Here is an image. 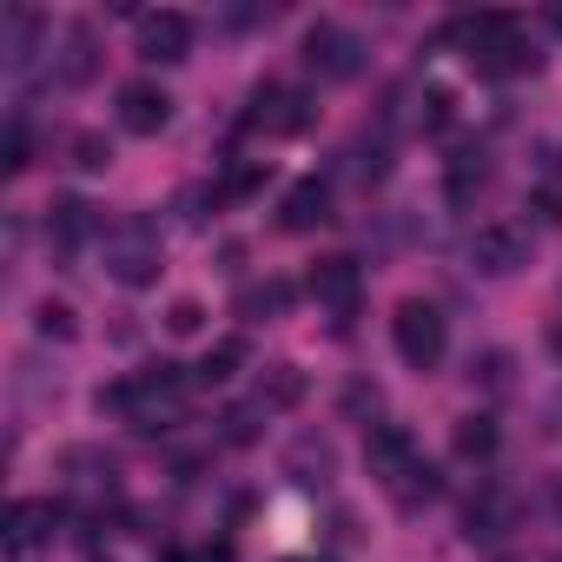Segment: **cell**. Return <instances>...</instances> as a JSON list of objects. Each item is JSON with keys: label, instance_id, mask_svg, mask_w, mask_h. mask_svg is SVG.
Here are the masks:
<instances>
[{"label": "cell", "instance_id": "obj_25", "mask_svg": "<svg viewBox=\"0 0 562 562\" xmlns=\"http://www.w3.org/2000/svg\"><path fill=\"white\" fill-rule=\"evenodd\" d=\"M0 166H8V172H21V166H27V126H21V120L8 126V159H0Z\"/></svg>", "mask_w": 562, "mask_h": 562}, {"label": "cell", "instance_id": "obj_22", "mask_svg": "<svg viewBox=\"0 0 562 562\" xmlns=\"http://www.w3.org/2000/svg\"><path fill=\"white\" fill-rule=\"evenodd\" d=\"M476 186H483V153H457V166H450V205H463Z\"/></svg>", "mask_w": 562, "mask_h": 562}, {"label": "cell", "instance_id": "obj_28", "mask_svg": "<svg viewBox=\"0 0 562 562\" xmlns=\"http://www.w3.org/2000/svg\"><path fill=\"white\" fill-rule=\"evenodd\" d=\"M555 509H562V496H555Z\"/></svg>", "mask_w": 562, "mask_h": 562}, {"label": "cell", "instance_id": "obj_23", "mask_svg": "<svg viewBox=\"0 0 562 562\" xmlns=\"http://www.w3.org/2000/svg\"><path fill=\"white\" fill-rule=\"evenodd\" d=\"M106 159H113V146H106L100 133H80V139H74V166H87V172H100Z\"/></svg>", "mask_w": 562, "mask_h": 562}, {"label": "cell", "instance_id": "obj_12", "mask_svg": "<svg viewBox=\"0 0 562 562\" xmlns=\"http://www.w3.org/2000/svg\"><path fill=\"white\" fill-rule=\"evenodd\" d=\"M166 120H172V100H166L153 80H126V87H120V126H126V133L153 139V133H166Z\"/></svg>", "mask_w": 562, "mask_h": 562}, {"label": "cell", "instance_id": "obj_8", "mask_svg": "<svg viewBox=\"0 0 562 562\" xmlns=\"http://www.w3.org/2000/svg\"><path fill=\"white\" fill-rule=\"evenodd\" d=\"M312 299L345 325V318H358V299H364V271L351 265V258H318L312 265Z\"/></svg>", "mask_w": 562, "mask_h": 562}, {"label": "cell", "instance_id": "obj_15", "mask_svg": "<svg viewBox=\"0 0 562 562\" xmlns=\"http://www.w3.org/2000/svg\"><path fill=\"white\" fill-rule=\"evenodd\" d=\"M47 232H54L60 245H87V238L100 232V212H93L87 199H54V212H47Z\"/></svg>", "mask_w": 562, "mask_h": 562}, {"label": "cell", "instance_id": "obj_3", "mask_svg": "<svg viewBox=\"0 0 562 562\" xmlns=\"http://www.w3.org/2000/svg\"><path fill=\"white\" fill-rule=\"evenodd\" d=\"M391 345H397V358H404L411 371H437V358H443V345H450V325H443L437 305L404 299L397 318H391Z\"/></svg>", "mask_w": 562, "mask_h": 562}, {"label": "cell", "instance_id": "obj_17", "mask_svg": "<svg viewBox=\"0 0 562 562\" xmlns=\"http://www.w3.org/2000/svg\"><path fill=\"white\" fill-rule=\"evenodd\" d=\"M93 67H100V60H93V27L74 21V27H67V54H60V80L80 87V80H93Z\"/></svg>", "mask_w": 562, "mask_h": 562}, {"label": "cell", "instance_id": "obj_21", "mask_svg": "<svg viewBox=\"0 0 562 562\" xmlns=\"http://www.w3.org/2000/svg\"><path fill=\"white\" fill-rule=\"evenodd\" d=\"M457 457H470V463L496 457V424H490V417H463V424H457Z\"/></svg>", "mask_w": 562, "mask_h": 562}, {"label": "cell", "instance_id": "obj_6", "mask_svg": "<svg viewBox=\"0 0 562 562\" xmlns=\"http://www.w3.org/2000/svg\"><path fill=\"white\" fill-rule=\"evenodd\" d=\"M529 251H536V238H529V225H516V218H496V225H483V232L470 238V258H476V271H490V278L522 271Z\"/></svg>", "mask_w": 562, "mask_h": 562}, {"label": "cell", "instance_id": "obj_18", "mask_svg": "<svg viewBox=\"0 0 562 562\" xmlns=\"http://www.w3.org/2000/svg\"><path fill=\"white\" fill-rule=\"evenodd\" d=\"M238 364H245V338H218V345L192 364V384H225V378H238Z\"/></svg>", "mask_w": 562, "mask_h": 562}, {"label": "cell", "instance_id": "obj_27", "mask_svg": "<svg viewBox=\"0 0 562 562\" xmlns=\"http://www.w3.org/2000/svg\"><path fill=\"white\" fill-rule=\"evenodd\" d=\"M285 562H325V555H285Z\"/></svg>", "mask_w": 562, "mask_h": 562}, {"label": "cell", "instance_id": "obj_5", "mask_svg": "<svg viewBox=\"0 0 562 562\" xmlns=\"http://www.w3.org/2000/svg\"><path fill=\"white\" fill-rule=\"evenodd\" d=\"M305 67H312L318 80H351V74L364 67V41H358L351 27H338V21H318V27L305 34Z\"/></svg>", "mask_w": 562, "mask_h": 562}, {"label": "cell", "instance_id": "obj_19", "mask_svg": "<svg viewBox=\"0 0 562 562\" xmlns=\"http://www.w3.org/2000/svg\"><path fill=\"white\" fill-rule=\"evenodd\" d=\"M285 305H292V285H285V278H265V285H251L238 299V318H278Z\"/></svg>", "mask_w": 562, "mask_h": 562}, {"label": "cell", "instance_id": "obj_16", "mask_svg": "<svg viewBox=\"0 0 562 562\" xmlns=\"http://www.w3.org/2000/svg\"><path fill=\"white\" fill-rule=\"evenodd\" d=\"M299 397H305V378H299L292 364H271V371L258 378V397H251V404H258V411H292Z\"/></svg>", "mask_w": 562, "mask_h": 562}, {"label": "cell", "instance_id": "obj_24", "mask_svg": "<svg viewBox=\"0 0 562 562\" xmlns=\"http://www.w3.org/2000/svg\"><path fill=\"white\" fill-rule=\"evenodd\" d=\"M41 331L47 338H74V312L67 305H41Z\"/></svg>", "mask_w": 562, "mask_h": 562}, {"label": "cell", "instance_id": "obj_2", "mask_svg": "<svg viewBox=\"0 0 562 562\" xmlns=\"http://www.w3.org/2000/svg\"><path fill=\"white\" fill-rule=\"evenodd\" d=\"M450 34L463 41V54H470V67H476L483 80H509V74H522V67H536V47L522 41V27H516V14H463V21H457Z\"/></svg>", "mask_w": 562, "mask_h": 562}, {"label": "cell", "instance_id": "obj_4", "mask_svg": "<svg viewBox=\"0 0 562 562\" xmlns=\"http://www.w3.org/2000/svg\"><path fill=\"white\" fill-rule=\"evenodd\" d=\"M106 271L120 285H153L159 278V232L153 225H126V232H106Z\"/></svg>", "mask_w": 562, "mask_h": 562}, {"label": "cell", "instance_id": "obj_13", "mask_svg": "<svg viewBox=\"0 0 562 562\" xmlns=\"http://www.w3.org/2000/svg\"><path fill=\"white\" fill-rule=\"evenodd\" d=\"M325 218H331V186L325 179H299L285 192V205H278V225H285V232H312Z\"/></svg>", "mask_w": 562, "mask_h": 562}, {"label": "cell", "instance_id": "obj_20", "mask_svg": "<svg viewBox=\"0 0 562 562\" xmlns=\"http://www.w3.org/2000/svg\"><path fill=\"white\" fill-rule=\"evenodd\" d=\"M292 476L299 483H325L331 476V443L325 437H299L292 443Z\"/></svg>", "mask_w": 562, "mask_h": 562}, {"label": "cell", "instance_id": "obj_7", "mask_svg": "<svg viewBox=\"0 0 562 562\" xmlns=\"http://www.w3.org/2000/svg\"><path fill=\"white\" fill-rule=\"evenodd\" d=\"M364 463H371V476H378L384 490H397V483L424 463V450H417V437H411L404 424H371V437H364Z\"/></svg>", "mask_w": 562, "mask_h": 562}, {"label": "cell", "instance_id": "obj_1", "mask_svg": "<svg viewBox=\"0 0 562 562\" xmlns=\"http://www.w3.org/2000/svg\"><path fill=\"white\" fill-rule=\"evenodd\" d=\"M186 391H192V384H186L172 364H153V371H139V378L100 391V411H120L133 430H172V424L186 417Z\"/></svg>", "mask_w": 562, "mask_h": 562}, {"label": "cell", "instance_id": "obj_26", "mask_svg": "<svg viewBox=\"0 0 562 562\" xmlns=\"http://www.w3.org/2000/svg\"><path fill=\"white\" fill-rule=\"evenodd\" d=\"M166 325H172V331H199V325H205V312H199V305H192V299H179V305H172V318H166Z\"/></svg>", "mask_w": 562, "mask_h": 562}, {"label": "cell", "instance_id": "obj_14", "mask_svg": "<svg viewBox=\"0 0 562 562\" xmlns=\"http://www.w3.org/2000/svg\"><path fill=\"white\" fill-rule=\"evenodd\" d=\"M251 126L299 133V126H305V100H299V93H285V87H258V93H251Z\"/></svg>", "mask_w": 562, "mask_h": 562}, {"label": "cell", "instance_id": "obj_9", "mask_svg": "<svg viewBox=\"0 0 562 562\" xmlns=\"http://www.w3.org/2000/svg\"><path fill=\"white\" fill-rule=\"evenodd\" d=\"M54 529H60V503H54V496H21V503L8 509V549H14V555L47 549Z\"/></svg>", "mask_w": 562, "mask_h": 562}, {"label": "cell", "instance_id": "obj_10", "mask_svg": "<svg viewBox=\"0 0 562 562\" xmlns=\"http://www.w3.org/2000/svg\"><path fill=\"white\" fill-rule=\"evenodd\" d=\"M192 54V21L179 8L139 14V60H186Z\"/></svg>", "mask_w": 562, "mask_h": 562}, {"label": "cell", "instance_id": "obj_11", "mask_svg": "<svg viewBox=\"0 0 562 562\" xmlns=\"http://www.w3.org/2000/svg\"><path fill=\"white\" fill-rule=\"evenodd\" d=\"M509 529H516V496L496 490V483H483V490L470 496V509H463V536H470V542H503Z\"/></svg>", "mask_w": 562, "mask_h": 562}]
</instances>
